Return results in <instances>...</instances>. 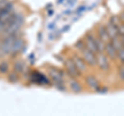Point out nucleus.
<instances>
[{"label":"nucleus","mask_w":124,"mask_h":116,"mask_svg":"<svg viewBox=\"0 0 124 116\" xmlns=\"http://www.w3.org/2000/svg\"><path fill=\"white\" fill-rule=\"evenodd\" d=\"M24 23V18H23L22 15L19 14H14L13 17H11L10 21L5 25V27L3 28V31L6 34H13L16 33L19 29L21 28V26Z\"/></svg>","instance_id":"1"},{"label":"nucleus","mask_w":124,"mask_h":116,"mask_svg":"<svg viewBox=\"0 0 124 116\" xmlns=\"http://www.w3.org/2000/svg\"><path fill=\"white\" fill-rule=\"evenodd\" d=\"M13 8L14 6L11 3H6L4 6L1 7L0 9V28L3 30L5 25L10 21L11 17H13Z\"/></svg>","instance_id":"2"},{"label":"nucleus","mask_w":124,"mask_h":116,"mask_svg":"<svg viewBox=\"0 0 124 116\" xmlns=\"http://www.w3.org/2000/svg\"><path fill=\"white\" fill-rule=\"evenodd\" d=\"M16 37H17L16 33L7 34V36L1 41V44H0V52L2 54H10L11 46H13Z\"/></svg>","instance_id":"3"},{"label":"nucleus","mask_w":124,"mask_h":116,"mask_svg":"<svg viewBox=\"0 0 124 116\" xmlns=\"http://www.w3.org/2000/svg\"><path fill=\"white\" fill-rule=\"evenodd\" d=\"M49 71V75L51 77V79L53 80L54 84H64V81H63V72L58 69L56 67H52L50 66L48 68Z\"/></svg>","instance_id":"4"},{"label":"nucleus","mask_w":124,"mask_h":116,"mask_svg":"<svg viewBox=\"0 0 124 116\" xmlns=\"http://www.w3.org/2000/svg\"><path fill=\"white\" fill-rule=\"evenodd\" d=\"M65 68H66V71H67V74L69 75V77H71V78H78V77L81 76V72L78 69V67L76 66V64L72 61V59H67L65 61Z\"/></svg>","instance_id":"5"},{"label":"nucleus","mask_w":124,"mask_h":116,"mask_svg":"<svg viewBox=\"0 0 124 116\" xmlns=\"http://www.w3.org/2000/svg\"><path fill=\"white\" fill-rule=\"evenodd\" d=\"M83 54V59L88 65L90 66H95L96 65V54H94L93 52H91L90 50H88L87 48L82 51Z\"/></svg>","instance_id":"6"},{"label":"nucleus","mask_w":124,"mask_h":116,"mask_svg":"<svg viewBox=\"0 0 124 116\" xmlns=\"http://www.w3.org/2000/svg\"><path fill=\"white\" fill-rule=\"evenodd\" d=\"M96 64L99 66L100 69L102 71H108L110 69V61H108V57L104 56L102 53L96 54Z\"/></svg>","instance_id":"7"},{"label":"nucleus","mask_w":124,"mask_h":116,"mask_svg":"<svg viewBox=\"0 0 124 116\" xmlns=\"http://www.w3.org/2000/svg\"><path fill=\"white\" fill-rule=\"evenodd\" d=\"M85 46L88 50H90L91 52H93L94 54H97V49H96L95 46V41H94V35L92 33H87L86 36H85Z\"/></svg>","instance_id":"8"},{"label":"nucleus","mask_w":124,"mask_h":116,"mask_svg":"<svg viewBox=\"0 0 124 116\" xmlns=\"http://www.w3.org/2000/svg\"><path fill=\"white\" fill-rule=\"evenodd\" d=\"M110 22L116 27L119 35H121V36L124 35V24L119 16H112L110 19Z\"/></svg>","instance_id":"9"},{"label":"nucleus","mask_w":124,"mask_h":116,"mask_svg":"<svg viewBox=\"0 0 124 116\" xmlns=\"http://www.w3.org/2000/svg\"><path fill=\"white\" fill-rule=\"evenodd\" d=\"M25 48V45H24V41L20 37H16V40L14 41L13 46H11V50H10V54L11 55H15L19 52H21L23 49Z\"/></svg>","instance_id":"10"},{"label":"nucleus","mask_w":124,"mask_h":116,"mask_svg":"<svg viewBox=\"0 0 124 116\" xmlns=\"http://www.w3.org/2000/svg\"><path fill=\"white\" fill-rule=\"evenodd\" d=\"M72 61L75 62L76 66L78 67V69H79L81 73L87 71V63L85 62L82 57H80V56H78V55H73L72 56Z\"/></svg>","instance_id":"11"},{"label":"nucleus","mask_w":124,"mask_h":116,"mask_svg":"<svg viewBox=\"0 0 124 116\" xmlns=\"http://www.w3.org/2000/svg\"><path fill=\"white\" fill-rule=\"evenodd\" d=\"M104 51H106V53L108 54V56L111 58V59H117V50H116L114 48V46L112 45V42L108 41L106 42V46H104Z\"/></svg>","instance_id":"12"},{"label":"nucleus","mask_w":124,"mask_h":116,"mask_svg":"<svg viewBox=\"0 0 124 116\" xmlns=\"http://www.w3.org/2000/svg\"><path fill=\"white\" fill-rule=\"evenodd\" d=\"M31 79H32L33 82L38 83V84H46V85L50 84V81L46 79L44 75L40 74V73H38V72H34L32 74Z\"/></svg>","instance_id":"13"},{"label":"nucleus","mask_w":124,"mask_h":116,"mask_svg":"<svg viewBox=\"0 0 124 116\" xmlns=\"http://www.w3.org/2000/svg\"><path fill=\"white\" fill-rule=\"evenodd\" d=\"M97 34H98V37L104 42H108V41H111L110 36L107 32V29H106V26H103L101 24H99L97 26Z\"/></svg>","instance_id":"14"},{"label":"nucleus","mask_w":124,"mask_h":116,"mask_svg":"<svg viewBox=\"0 0 124 116\" xmlns=\"http://www.w3.org/2000/svg\"><path fill=\"white\" fill-rule=\"evenodd\" d=\"M106 29H107V32H108V36H110L111 40H112V38H115V37L119 36V34H118V31H117V29H116V27H115L113 24H112L111 22L107 23Z\"/></svg>","instance_id":"15"},{"label":"nucleus","mask_w":124,"mask_h":116,"mask_svg":"<svg viewBox=\"0 0 124 116\" xmlns=\"http://www.w3.org/2000/svg\"><path fill=\"white\" fill-rule=\"evenodd\" d=\"M86 83L89 87H91L92 89H94V90H96L99 87L98 80L96 79L94 76H87L86 77Z\"/></svg>","instance_id":"16"},{"label":"nucleus","mask_w":124,"mask_h":116,"mask_svg":"<svg viewBox=\"0 0 124 116\" xmlns=\"http://www.w3.org/2000/svg\"><path fill=\"white\" fill-rule=\"evenodd\" d=\"M69 86H70L71 91L75 92V93H80V92L82 91V86H81V84L78 82L76 79L70 80V82H69Z\"/></svg>","instance_id":"17"},{"label":"nucleus","mask_w":124,"mask_h":116,"mask_svg":"<svg viewBox=\"0 0 124 116\" xmlns=\"http://www.w3.org/2000/svg\"><path fill=\"white\" fill-rule=\"evenodd\" d=\"M94 41H95L96 49H97V53H102L104 51V46H106V42L102 41L99 37H95V36H94Z\"/></svg>","instance_id":"18"},{"label":"nucleus","mask_w":124,"mask_h":116,"mask_svg":"<svg viewBox=\"0 0 124 116\" xmlns=\"http://www.w3.org/2000/svg\"><path fill=\"white\" fill-rule=\"evenodd\" d=\"M112 45L114 46V48L117 50V51H119V50H121L123 48V45H122L121 41H120L119 36L115 37V38H112Z\"/></svg>","instance_id":"19"},{"label":"nucleus","mask_w":124,"mask_h":116,"mask_svg":"<svg viewBox=\"0 0 124 116\" xmlns=\"http://www.w3.org/2000/svg\"><path fill=\"white\" fill-rule=\"evenodd\" d=\"M75 47L78 49V50H80L81 52L83 51V50H85L86 49V46H85V42H84V41H82V40H79L78 41L76 44H75Z\"/></svg>","instance_id":"20"},{"label":"nucleus","mask_w":124,"mask_h":116,"mask_svg":"<svg viewBox=\"0 0 124 116\" xmlns=\"http://www.w3.org/2000/svg\"><path fill=\"white\" fill-rule=\"evenodd\" d=\"M23 69H24V63L21 62V61H18V62L15 63V71L17 73H22Z\"/></svg>","instance_id":"21"},{"label":"nucleus","mask_w":124,"mask_h":116,"mask_svg":"<svg viewBox=\"0 0 124 116\" xmlns=\"http://www.w3.org/2000/svg\"><path fill=\"white\" fill-rule=\"evenodd\" d=\"M8 71V64L7 62H1L0 63V73L1 74H5Z\"/></svg>","instance_id":"22"},{"label":"nucleus","mask_w":124,"mask_h":116,"mask_svg":"<svg viewBox=\"0 0 124 116\" xmlns=\"http://www.w3.org/2000/svg\"><path fill=\"white\" fill-rule=\"evenodd\" d=\"M117 58H119L122 63H124V47L117 52Z\"/></svg>","instance_id":"23"},{"label":"nucleus","mask_w":124,"mask_h":116,"mask_svg":"<svg viewBox=\"0 0 124 116\" xmlns=\"http://www.w3.org/2000/svg\"><path fill=\"white\" fill-rule=\"evenodd\" d=\"M18 74H17V72H15V73H11V74L8 76V80L10 81V82H17L18 81Z\"/></svg>","instance_id":"24"},{"label":"nucleus","mask_w":124,"mask_h":116,"mask_svg":"<svg viewBox=\"0 0 124 116\" xmlns=\"http://www.w3.org/2000/svg\"><path fill=\"white\" fill-rule=\"evenodd\" d=\"M118 75L122 80H124V66H120L118 68Z\"/></svg>","instance_id":"25"},{"label":"nucleus","mask_w":124,"mask_h":116,"mask_svg":"<svg viewBox=\"0 0 124 116\" xmlns=\"http://www.w3.org/2000/svg\"><path fill=\"white\" fill-rule=\"evenodd\" d=\"M95 91H96V92H98V93H107V92H108V89H107V88H99V87H98Z\"/></svg>","instance_id":"26"},{"label":"nucleus","mask_w":124,"mask_h":116,"mask_svg":"<svg viewBox=\"0 0 124 116\" xmlns=\"http://www.w3.org/2000/svg\"><path fill=\"white\" fill-rule=\"evenodd\" d=\"M85 9H86V6H81L80 8H78L77 11H78V13H81V11H84Z\"/></svg>","instance_id":"27"},{"label":"nucleus","mask_w":124,"mask_h":116,"mask_svg":"<svg viewBox=\"0 0 124 116\" xmlns=\"http://www.w3.org/2000/svg\"><path fill=\"white\" fill-rule=\"evenodd\" d=\"M120 19H121V21L123 22V24H124V11H122L121 15H120Z\"/></svg>","instance_id":"28"},{"label":"nucleus","mask_w":124,"mask_h":116,"mask_svg":"<svg viewBox=\"0 0 124 116\" xmlns=\"http://www.w3.org/2000/svg\"><path fill=\"white\" fill-rule=\"evenodd\" d=\"M121 42H122V45H123V47H124V35L121 36Z\"/></svg>","instance_id":"29"},{"label":"nucleus","mask_w":124,"mask_h":116,"mask_svg":"<svg viewBox=\"0 0 124 116\" xmlns=\"http://www.w3.org/2000/svg\"><path fill=\"white\" fill-rule=\"evenodd\" d=\"M64 0H58V3H61V2H63Z\"/></svg>","instance_id":"30"},{"label":"nucleus","mask_w":124,"mask_h":116,"mask_svg":"<svg viewBox=\"0 0 124 116\" xmlns=\"http://www.w3.org/2000/svg\"><path fill=\"white\" fill-rule=\"evenodd\" d=\"M3 6H4V5H3ZM3 6H0V9H1V7H3Z\"/></svg>","instance_id":"31"}]
</instances>
